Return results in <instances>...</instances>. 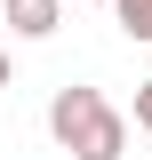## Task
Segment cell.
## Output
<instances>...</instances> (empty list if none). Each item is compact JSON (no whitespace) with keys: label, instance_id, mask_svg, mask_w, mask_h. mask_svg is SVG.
I'll list each match as a JSON object with an SVG mask.
<instances>
[{"label":"cell","instance_id":"6da1fadb","mask_svg":"<svg viewBox=\"0 0 152 160\" xmlns=\"http://www.w3.org/2000/svg\"><path fill=\"white\" fill-rule=\"evenodd\" d=\"M48 136H56L72 160H120V152H128V120L96 96V88L72 80V88L48 96Z\"/></svg>","mask_w":152,"mask_h":160},{"label":"cell","instance_id":"7a4b0ae2","mask_svg":"<svg viewBox=\"0 0 152 160\" xmlns=\"http://www.w3.org/2000/svg\"><path fill=\"white\" fill-rule=\"evenodd\" d=\"M8 8V32L16 40H48L56 32V0H0Z\"/></svg>","mask_w":152,"mask_h":160},{"label":"cell","instance_id":"3957f363","mask_svg":"<svg viewBox=\"0 0 152 160\" xmlns=\"http://www.w3.org/2000/svg\"><path fill=\"white\" fill-rule=\"evenodd\" d=\"M112 16H120L128 40H152V0H112Z\"/></svg>","mask_w":152,"mask_h":160},{"label":"cell","instance_id":"277c9868","mask_svg":"<svg viewBox=\"0 0 152 160\" xmlns=\"http://www.w3.org/2000/svg\"><path fill=\"white\" fill-rule=\"evenodd\" d=\"M136 120H144V136H152V80L136 88Z\"/></svg>","mask_w":152,"mask_h":160},{"label":"cell","instance_id":"5b68a950","mask_svg":"<svg viewBox=\"0 0 152 160\" xmlns=\"http://www.w3.org/2000/svg\"><path fill=\"white\" fill-rule=\"evenodd\" d=\"M8 80H16V72H8V48H0V88H8Z\"/></svg>","mask_w":152,"mask_h":160}]
</instances>
